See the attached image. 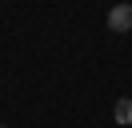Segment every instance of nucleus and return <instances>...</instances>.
<instances>
[{"instance_id":"1","label":"nucleus","mask_w":132,"mask_h":128,"mask_svg":"<svg viewBox=\"0 0 132 128\" xmlns=\"http://www.w3.org/2000/svg\"><path fill=\"white\" fill-rule=\"evenodd\" d=\"M108 32H132V4H112L108 8Z\"/></svg>"},{"instance_id":"2","label":"nucleus","mask_w":132,"mask_h":128,"mask_svg":"<svg viewBox=\"0 0 132 128\" xmlns=\"http://www.w3.org/2000/svg\"><path fill=\"white\" fill-rule=\"evenodd\" d=\"M112 120H116V124H132V96H120V100H116Z\"/></svg>"},{"instance_id":"3","label":"nucleus","mask_w":132,"mask_h":128,"mask_svg":"<svg viewBox=\"0 0 132 128\" xmlns=\"http://www.w3.org/2000/svg\"><path fill=\"white\" fill-rule=\"evenodd\" d=\"M0 128H8V124H0Z\"/></svg>"}]
</instances>
